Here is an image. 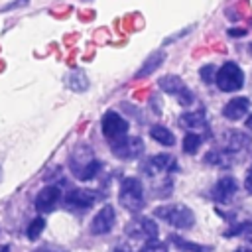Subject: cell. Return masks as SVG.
I'll return each mask as SVG.
<instances>
[{"mask_svg": "<svg viewBox=\"0 0 252 252\" xmlns=\"http://www.w3.org/2000/svg\"><path fill=\"white\" fill-rule=\"evenodd\" d=\"M28 2H30V0H14V2H10V4H4V6H0V10H2V12H6V10H12V8L28 6Z\"/></svg>", "mask_w": 252, "mask_h": 252, "instance_id": "83f0119b", "label": "cell"}, {"mask_svg": "<svg viewBox=\"0 0 252 252\" xmlns=\"http://www.w3.org/2000/svg\"><path fill=\"white\" fill-rule=\"evenodd\" d=\"M244 124H246V128H248V130H252V114L246 118V122H244Z\"/></svg>", "mask_w": 252, "mask_h": 252, "instance_id": "1f68e13d", "label": "cell"}, {"mask_svg": "<svg viewBox=\"0 0 252 252\" xmlns=\"http://www.w3.org/2000/svg\"><path fill=\"white\" fill-rule=\"evenodd\" d=\"M228 35H232V37H242V35H246V32H244V30H228Z\"/></svg>", "mask_w": 252, "mask_h": 252, "instance_id": "f546056e", "label": "cell"}, {"mask_svg": "<svg viewBox=\"0 0 252 252\" xmlns=\"http://www.w3.org/2000/svg\"><path fill=\"white\" fill-rule=\"evenodd\" d=\"M252 146V138L244 132H238V130H230L224 134V150L228 154H238L242 150H248Z\"/></svg>", "mask_w": 252, "mask_h": 252, "instance_id": "5bb4252c", "label": "cell"}, {"mask_svg": "<svg viewBox=\"0 0 252 252\" xmlns=\"http://www.w3.org/2000/svg\"><path fill=\"white\" fill-rule=\"evenodd\" d=\"M215 83L222 93H234L244 87V71L234 61L222 63V67L215 75Z\"/></svg>", "mask_w": 252, "mask_h": 252, "instance_id": "277c9868", "label": "cell"}, {"mask_svg": "<svg viewBox=\"0 0 252 252\" xmlns=\"http://www.w3.org/2000/svg\"><path fill=\"white\" fill-rule=\"evenodd\" d=\"M205 161L209 165H217V167H228L232 163L230 161V154L226 150H211V152H207Z\"/></svg>", "mask_w": 252, "mask_h": 252, "instance_id": "ffe728a7", "label": "cell"}, {"mask_svg": "<svg viewBox=\"0 0 252 252\" xmlns=\"http://www.w3.org/2000/svg\"><path fill=\"white\" fill-rule=\"evenodd\" d=\"M163 61H165V51H163V49L152 51V53L146 57V61L142 63V67L134 73V79L138 81V79H146V77H150V75H152Z\"/></svg>", "mask_w": 252, "mask_h": 252, "instance_id": "2e32d148", "label": "cell"}, {"mask_svg": "<svg viewBox=\"0 0 252 252\" xmlns=\"http://www.w3.org/2000/svg\"><path fill=\"white\" fill-rule=\"evenodd\" d=\"M248 108H250V100L246 96H236L222 106V116L228 120H240L248 112Z\"/></svg>", "mask_w": 252, "mask_h": 252, "instance_id": "9a60e30c", "label": "cell"}, {"mask_svg": "<svg viewBox=\"0 0 252 252\" xmlns=\"http://www.w3.org/2000/svg\"><path fill=\"white\" fill-rule=\"evenodd\" d=\"M169 242H173L179 250H183V252H211L213 248L211 246H205V244H197V242H189V240H185V238H181V236H177V234H171L169 236Z\"/></svg>", "mask_w": 252, "mask_h": 252, "instance_id": "d6986e66", "label": "cell"}, {"mask_svg": "<svg viewBox=\"0 0 252 252\" xmlns=\"http://www.w3.org/2000/svg\"><path fill=\"white\" fill-rule=\"evenodd\" d=\"M250 169H252V167H250Z\"/></svg>", "mask_w": 252, "mask_h": 252, "instance_id": "e575fe53", "label": "cell"}, {"mask_svg": "<svg viewBox=\"0 0 252 252\" xmlns=\"http://www.w3.org/2000/svg\"><path fill=\"white\" fill-rule=\"evenodd\" d=\"M33 252H69L61 246H55V244H43V246H37Z\"/></svg>", "mask_w": 252, "mask_h": 252, "instance_id": "4316f807", "label": "cell"}, {"mask_svg": "<svg viewBox=\"0 0 252 252\" xmlns=\"http://www.w3.org/2000/svg\"><path fill=\"white\" fill-rule=\"evenodd\" d=\"M114 220H116V213H114L112 205H102L91 222V232L93 234H106L114 228Z\"/></svg>", "mask_w": 252, "mask_h": 252, "instance_id": "7c38bea8", "label": "cell"}, {"mask_svg": "<svg viewBox=\"0 0 252 252\" xmlns=\"http://www.w3.org/2000/svg\"><path fill=\"white\" fill-rule=\"evenodd\" d=\"M108 146L118 159H136L144 154V140L138 136H124L120 140L108 142Z\"/></svg>", "mask_w": 252, "mask_h": 252, "instance_id": "52a82bcc", "label": "cell"}, {"mask_svg": "<svg viewBox=\"0 0 252 252\" xmlns=\"http://www.w3.org/2000/svg\"><path fill=\"white\" fill-rule=\"evenodd\" d=\"M226 238H232V236H244L246 240L252 242V220H244V222H238L234 224L232 228H228L224 232Z\"/></svg>", "mask_w": 252, "mask_h": 252, "instance_id": "7402d4cb", "label": "cell"}, {"mask_svg": "<svg viewBox=\"0 0 252 252\" xmlns=\"http://www.w3.org/2000/svg\"><path fill=\"white\" fill-rule=\"evenodd\" d=\"M112 252H132V250H130L128 246H122V244H120V246H116Z\"/></svg>", "mask_w": 252, "mask_h": 252, "instance_id": "4dcf8cb0", "label": "cell"}, {"mask_svg": "<svg viewBox=\"0 0 252 252\" xmlns=\"http://www.w3.org/2000/svg\"><path fill=\"white\" fill-rule=\"evenodd\" d=\"M154 217H158V219L165 220L167 224L181 228V230H187L195 224V215L185 205H161L154 211Z\"/></svg>", "mask_w": 252, "mask_h": 252, "instance_id": "3957f363", "label": "cell"}, {"mask_svg": "<svg viewBox=\"0 0 252 252\" xmlns=\"http://www.w3.org/2000/svg\"><path fill=\"white\" fill-rule=\"evenodd\" d=\"M150 136H152L158 144H161V146H173V144H175V136H173V132H171L169 128L161 126V124L152 126V128H150Z\"/></svg>", "mask_w": 252, "mask_h": 252, "instance_id": "ac0fdd59", "label": "cell"}, {"mask_svg": "<svg viewBox=\"0 0 252 252\" xmlns=\"http://www.w3.org/2000/svg\"><path fill=\"white\" fill-rule=\"evenodd\" d=\"M199 75H201V79H203V83H207V85H211V83L215 81V75H217V69H215L213 65H205V67H201V71H199Z\"/></svg>", "mask_w": 252, "mask_h": 252, "instance_id": "484cf974", "label": "cell"}, {"mask_svg": "<svg viewBox=\"0 0 252 252\" xmlns=\"http://www.w3.org/2000/svg\"><path fill=\"white\" fill-rule=\"evenodd\" d=\"M0 252H10V246H6V244H4V246H0Z\"/></svg>", "mask_w": 252, "mask_h": 252, "instance_id": "d6a6232c", "label": "cell"}, {"mask_svg": "<svg viewBox=\"0 0 252 252\" xmlns=\"http://www.w3.org/2000/svg\"><path fill=\"white\" fill-rule=\"evenodd\" d=\"M199 148H201V136L195 134V132L185 134V138H183V152L185 154H197Z\"/></svg>", "mask_w": 252, "mask_h": 252, "instance_id": "603a6c76", "label": "cell"}, {"mask_svg": "<svg viewBox=\"0 0 252 252\" xmlns=\"http://www.w3.org/2000/svg\"><path fill=\"white\" fill-rule=\"evenodd\" d=\"M61 199H63L61 189L57 185H47V187H43L37 193V197H35V209L39 213H51V211L57 209V205H59Z\"/></svg>", "mask_w": 252, "mask_h": 252, "instance_id": "8fae6325", "label": "cell"}, {"mask_svg": "<svg viewBox=\"0 0 252 252\" xmlns=\"http://www.w3.org/2000/svg\"><path fill=\"white\" fill-rule=\"evenodd\" d=\"M236 189H238L236 179H234L232 175H224V177H220V179L213 185L211 197H213L217 203H228V201L234 197Z\"/></svg>", "mask_w": 252, "mask_h": 252, "instance_id": "4fadbf2b", "label": "cell"}, {"mask_svg": "<svg viewBox=\"0 0 252 252\" xmlns=\"http://www.w3.org/2000/svg\"><path fill=\"white\" fill-rule=\"evenodd\" d=\"M179 124L183 128H203L207 124V114H205L203 108L191 110V112H183L179 116Z\"/></svg>", "mask_w": 252, "mask_h": 252, "instance_id": "e0dca14e", "label": "cell"}, {"mask_svg": "<svg viewBox=\"0 0 252 252\" xmlns=\"http://www.w3.org/2000/svg\"><path fill=\"white\" fill-rule=\"evenodd\" d=\"M234 252H252V250H248V248H238V250H234Z\"/></svg>", "mask_w": 252, "mask_h": 252, "instance_id": "836d02e7", "label": "cell"}, {"mask_svg": "<svg viewBox=\"0 0 252 252\" xmlns=\"http://www.w3.org/2000/svg\"><path fill=\"white\" fill-rule=\"evenodd\" d=\"M244 187H246L248 193H252V169H250V173H248L246 179H244Z\"/></svg>", "mask_w": 252, "mask_h": 252, "instance_id": "f1b7e54d", "label": "cell"}, {"mask_svg": "<svg viewBox=\"0 0 252 252\" xmlns=\"http://www.w3.org/2000/svg\"><path fill=\"white\" fill-rule=\"evenodd\" d=\"M124 232L130 238H142V240H156L158 238V222L150 217H134L126 226Z\"/></svg>", "mask_w": 252, "mask_h": 252, "instance_id": "9c48e42d", "label": "cell"}, {"mask_svg": "<svg viewBox=\"0 0 252 252\" xmlns=\"http://www.w3.org/2000/svg\"><path fill=\"white\" fill-rule=\"evenodd\" d=\"M67 85L73 89V91H79V93H83V91H87L89 89V79H87V75L83 73V71H73V73H69V77H67Z\"/></svg>", "mask_w": 252, "mask_h": 252, "instance_id": "44dd1931", "label": "cell"}, {"mask_svg": "<svg viewBox=\"0 0 252 252\" xmlns=\"http://www.w3.org/2000/svg\"><path fill=\"white\" fill-rule=\"evenodd\" d=\"M100 128H102V134L108 142H114V140L128 136V120H124L116 110H106L102 114Z\"/></svg>", "mask_w": 252, "mask_h": 252, "instance_id": "ba28073f", "label": "cell"}, {"mask_svg": "<svg viewBox=\"0 0 252 252\" xmlns=\"http://www.w3.org/2000/svg\"><path fill=\"white\" fill-rule=\"evenodd\" d=\"M118 201L130 213L142 211L144 209V185H142V181L138 177L122 179L120 189H118Z\"/></svg>", "mask_w": 252, "mask_h": 252, "instance_id": "7a4b0ae2", "label": "cell"}, {"mask_svg": "<svg viewBox=\"0 0 252 252\" xmlns=\"http://www.w3.org/2000/svg\"><path fill=\"white\" fill-rule=\"evenodd\" d=\"M43 228H45V220L41 217H35V219L30 220V224L26 228V236L30 240H35V238H39V234L43 232Z\"/></svg>", "mask_w": 252, "mask_h": 252, "instance_id": "cb8c5ba5", "label": "cell"}, {"mask_svg": "<svg viewBox=\"0 0 252 252\" xmlns=\"http://www.w3.org/2000/svg\"><path fill=\"white\" fill-rule=\"evenodd\" d=\"M175 169H177V159L169 154H156V156L148 158L142 163V171L148 177H156V175L169 173V171H175Z\"/></svg>", "mask_w": 252, "mask_h": 252, "instance_id": "30bf717a", "label": "cell"}, {"mask_svg": "<svg viewBox=\"0 0 252 252\" xmlns=\"http://www.w3.org/2000/svg\"><path fill=\"white\" fill-rule=\"evenodd\" d=\"M98 199H102V193L96 189H69L63 197V205L71 213H85Z\"/></svg>", "mask_w": 252, "mask_h": 252, "instance_id": "5b68a950", "label": "cell"}, {"mask_svg": "<svg viewBox=\"0 0 252 252\" xmlns=\"http://www.w3.org/2000/svg\"><path fill=\"white\" fill-rule=\"evenodd\" d=\"M69 169L79 181H89L98 175V171L102 169V163L96 159L94 152L89 146L81 144L69 156Z\"/></svg>", "mask_w": 252, "mask_h": 252, "instance_id": "6da1fadb", "label": "cell"}, {"mask_svg": "<svg viewBox=\"0 0 252 252\" xmlns=\"http://www.w3.org/2000/svg\"><path fill=\"white\" fill-rule=\"evenodd\" d=\"M158 87H159L163 93L173 94L181 106H189V104L195 100L191 89H189V87L181 81V77H177V75H163L161 79H158Z\"/></svg>", "mask_w": 252, "mask_h": 252, "instance_id": "8992f818", "label": "cell"}, {"mask_svg": "<svg viewBox=\"0 0 252 252\" xmlns=\"http://www.w3.org/2000/svg\"><path fill=\"white\" fill-rule=\"evenodd\" d=\"M140 252H167V246L156 238V240H148Z\"/></svg>", "mask_w": 252, "mask_h": 252, "instance_id": "d4e9b609", "label": "cell"}]
</instances>
